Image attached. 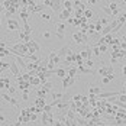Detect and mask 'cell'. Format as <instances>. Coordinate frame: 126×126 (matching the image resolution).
Returning a JSON list of instances; mask_svg holds the SVG:
<instances>
[{
    "mask_svg": "<svg viewBox=\"0 0 126 126\" xmlns=\"http://www.w3.org/2000/svg\"><path fill=\"white\" fill-rule=\"evenodd\" d=\"M65 31H67V25L64 23V22H55V31H54V33H55V36L60 39V41H63L65 38Z\"/></svg>",
    "mask_w": 126,
    "mask_h": 126,
    "instance_id": "1",
    "label": "cell"
},
{
    "mask_svg": "<svg viewBox=\"0 0 126 126\" xmlns=\"http://www.w3.org/2000/svg\"><path fill=\"white\" fill-rule=\"evenodd\" d=\"M1 99H3V101H7L10 106H13L16 110H19V101L16 100L13 96H10L9 93H3V94H1Z\"/></svg>",
    "mask_w": 126,
    "mask_h": 126,
    "instance_id": "2",
    "label": "cell"
},
{
    "mask_svg": "<svg viewBox=\"0 0 126 126\" xmlns=\"http://www.w3.org/2000/svg\"><path fill=\"white\" fill-rule=\"evenodd\" d=\"M73 41H74V44H77V45L86 44V42H88V35H83V33H80L77 31V32L73 33Z\"/></svg>",
    "mask_w": 126,
    "mask_h": 126,
    "instance_id": "3",
    "label": "cell"
},
{
    "mask_svg": "<svg viewBox=\"0 0 126 126\" xmlns=\"http://www.w3.org/2000/svg\"><path fill=\"white\" fill-rule=\"evenodd\" d=\"M97 73H99V76L106 77V76H109V74H112V73H114V67L113 65H109V67H106V65H100L99 70H97Z\"/></svg>",
    "mask_w": 126,
    "mask_h": 126,
    "instance_id": "4",
    "label": "cell"
},
{
    "mask_svg": "<svg viewBox=\"0 0 126 126\" xmlns=\"http://www.w3.org/2000/svg\"><path fill=\"white\" fill-rule=\"evenodd\" d=\"M39 36H41V39H42L44 42H52V38L55 36V33H54L52 31H49V29H44V31L39 33Z\"/></svg>",
    "mask_w": 126,
    "mask_h": 126,
    "instance_id": "5",
    "label": "cell"
},
{
    "mask_svg": "<svg viewBox=\"0 0 126 126\" xmlns=\"http://www.w3.org/2000/svg\"><path fill=\"white\" fill-rule=\"evenodd\" d=\"M70 54H73V51H71V48H70L68 45H64V47H61L60 49L57 51V55H58L63 61L65 60V57H67V55H70Z\"/></svg>",
    "mask_w": 126,
    "mask_h": 126,
    "instance_id": "6",
    "label": "cell"
},
{
    "mask_svg": "<svg viewBox=\"0 0 126 126\" xmlns=\"http://www.w3.org/2000/svg\"><path fill=\"white\" fill-rule=\"evenodd\" d=\"M77 80H78V77H68V76L64 77V78H63V88H64V90H67L68 87H71Z\"/></svg>",
    "mask_w": 126,
    "mask_h": 126,
    "instance_id": "7",
    "label": "cell"
},
{
    "mask_svg": "<svg viewBox=\"0 0 126 126\" xmlns=\"http://www.w3.org/2000/svg\"><path fill=\"white\" fill-rule=\"evenodd\" d=\"M7 29L9 31H20V23L16 19H7Z\"/></svg>",
    "mask_w": 126,
    "mask_h": 126,
    "instance_id": "8",
    "label": "cell"
},
{
    "mask_svg": "<svg viewBox=\"0 0 126 126\" xmlns=\"http://www.w3.org/2000/svg\"><path fill=\"white\" fill-rule=\"evenodd\" d=\"M26 47H28V49H29V54H32V52H39V51H41L39 44L38 42H35V41H29V42H26Z\"/></svg>",
    "mask_w": 126,
    "mask_h": 126,
    "instance_id": "9",
    "label": "cell"
},
{
    "mask_svg": "<svg viewBox=\"0 0 126 126\" xmlns=\"http://www.w3.org/2000/svg\"><path fill=\"white\" fill-rule=\"evenodd\" d=\"M63 1L64 0H52V6H51V9H52V12L54 13H60L63 10Z\"/></svg>",
    "mask_w": 126,
    "mask_h": 126,
    "instance_id": "10",
    "label": "cell"
},
{
    "mask_svg": "<svg viewBox=\"0 0 126 126\" xmlns=\"http://www.w3.org/2000/svg\"><path fill=\"white\" fill-rule=\"evenodd\" d=\"M71 16H73V12H70V10H67V9H63L61 12L58 13V20H60V22L68 20V17H71Z\"/></svg>",
    "mask_w": 126,
    "mask_h": 126,
    "instance_id": "11",
    "label": "cell"
},
{
    "mask_svg": "<svg viewBox=\"0 0 126 126\" xmlns=\"http://www.w3.org/2000/svg\"><path fill=\"white\" fill-rule=\"evenodd\" d=\"M80 57H81L84 61H86V60H90V58L93 57V49H91V47H90V45H88V47H86V49L80 52Z\"/></svg>",
    "mask_w": 126,
    "mask_h": 126,
    "instance_id": "12",
    "label": "cell"
},
{
    "mask_svg": "<svg viewBox=\"0 0 126 126\" xmlns=\"http://www.w3.org/2000/svg\"><path fill=\"white\" fill-rule=\"evenodd\" d=\"M109 7H110V10H112V13H113V17H117V16L120 15V9H119L117 3H116L114 0H110V3H109Z\"/></svg>",
    "mask_w": 126,
    "mask_h": 126,
    "instance_id": "13",
    "label": "cell"
},
{
    "mask_svg": "<svg viewBox=\"0 0 126 126\" xmlns=\"http://www.w3.org/2000/svg\"><path fill=\"white\" fill-rule=\"evenodd\" d=\"M9 70L12 71V74L15 77L20 76V70H19V67H17V63H16V61H12V63H10V68H9Z\"/></svg>",
    "mask_w": 126,
    "mask_h": 126,
    "instance_id": "14",
    "label": "cell"
},
{
    "mask_svg": "<svg viewBox=\"0 0 126 126\" xmlns=\"http://www.w3.org/2000/svg\"><path fill=\"white\" fill-rule=\"evenodd\" d=\"M88 91H90V94H91V96H97V94H100V93H101V87L96 86V84H90Z\"/></svg>",
    "mask_w": 126,
    "mask_h": 126,
    "instance_id": "15",
    "label": "cell"
},
{
    "mask_svg": "<svg viewBox=\"0 0 126 126\" xmlns=\"http://www.w3.org/2000/svg\"><path fill=\"white\" fill-rule=\"evenodd\" d=\"M63 7L67 9V10H70V12H74V3H73V0H64Z\"/></svg>",
    "mask_w": 126,
    "mask_h": 126,
    "instance_id": "16",
    "label": "cell"
},
{
    "mask_svg": "<svg viewBox=\"0 0 126 126\" xmlns=\"http://www.w3.org/2000/svg\"><path fill=\"white\" fill-rule=\"evenodd\" d=\"M39 17H41V20H44V22H49L51 19H52V13L51 12H41V15H39Z\"/></svg>",
    "mask_w": 126,
    "mask_h": 126,
    "instance_id": "17",
    "label": "cell"
},
{
    "mask_svg": "<svg viewBox=\"0 0 126 126\" xmlns=\"http://www.w3.org/2000/svg\"><path fill=\"white\" fill-rule=\"evenodd\" d=\"M67 70V76L68 77H77V73H78V67H68V68H65Z\"/></svg>",
    "mask_w": 126,
    "mask_h": 126,
    "instance_id": "18",
    "label": "cell"
},
{
    "mask_svg": "<svg viewBox=\"0 0 126 126\" xmlns=\"http://www.w3.org/2000/svg\"><path fill=\"white\" fill-rule=\"evenodd\" d=\"M55 74H57V77H60V78H64V77H67V70L63 68V67H58L55 70Z\"/></svg>",
    "mask_w": 126,
    "mask_h": 126,
    "instance_id": "19",
    "label": "cell"
},
{
    "mask_svg": "<svg viewBox=\"0 0 126 126\" xmlns=\"http://www.w3.org/2000/svg\"><path fill=\"white\" fill-rule=\"evenodd\" d=\"M47 104V100L45 99H41V97H38L36 100L33 101V106H36V107H41V109H44V106Z\"/></svg>",
    "mask_w": 126,
    "mask_h": 126,
    "instance_id": "20",
    "label": "cell"
},
{
    "mask_svg": "<svg viewBox=\"0 0 126 126\" xmlns=\"http://www.w3.org/2000/svg\"><path fill=\"white\" fill-rule=\"evenodd\" d=\"M19 16L22 17L23 23H25V22H28V16H29V12H28V9H26V7H22V10H20V13H19Z\"/></svg>",
    "mask_w": 126,
    "mask_h": 126,
    "instance_id": "21",
    "label": "cell"
},
{
    "mask_svg": "<svg viewBox=\"0 0 126 126\" xmlns=\"http://www.w3.org/2000/svg\"><path fill=\"white\" fill-rule=\"evenodd\" d=\"M78 71H80L81 74H91V73H93L91 68H87V67H84V65H78Z\"/></svg>",
    "mask_w": 126,
    "mask_h": 126,
    "instance_id": "22",
    "label": "cell"
},
{
    "mask_svg": "<svg viewBox=\"0 0 126 126\" xmlns=\"http://www.w3.org/2000/svg\"><path fill=\"white\" fill-rule=\"evenodd\" d=\"M29 83H31V86H41V80H39V77H31L29 78Z\"/></svg>",
    "mask_w": 126,
    "mask_h": 126,
    "instance_id": "23",
    "label": "cell"
},
{
    "mask_svg": "<svg viewBox=\"0 0 126 126\" xmlns=\"http://www.w3.org/2000/svg\"><path fill=\"white\" fill-rule=\"evenodd\" d=\"M15 12H16V7H7V9L4 10V16H6L7 19H10V16H12Z\"/></svg>",
    "mask_w": 126,
    "mask_h": 126,
    "instance_id": "24",
    "label": "cell"
},
{
    "mask_svg": "<svg viewBox=\"0 0 126 126\" xmlns=\"http://www.w3.org/2000/svg\"><path fill=\"white\" fill-rule=\"evenodd\" d=\"M100 9L103 10V12L106 13L107 16H110V17H113V13H112V10H110V7L109 6H106V4H103V6H100Z\"/></svg>",
    "mask_w": 126,
    "mask_h": 126,
    "instance_id": "25",
    "label": "cell"
},
{
    "mask_svg": "<svg viewBox=\"0 0 126 126\" xmlns=\"http://www.w3.org/2000/svg\"><path fill=\"white\" fill-rule=\"evenodd\" d=\"M113 125L114 126H120V125H126V119H119V117H114L113 116Z\"/></svg>",
    "mask_w": 126,
    "mask_h": 126,
    "instance_id": "26",
    "label": "cell"
},
{
    "mask_svg": "<svg viewBox=\"0 0 126 126\" xmlns=\"http://www.w3.org/2000/svg\"><path fill=\"white\" fill-rule=\"evenodd\" d=\"M94 16V12L91 10V7H87L86 10H84V17H87V19H91Z\"/></svg>",
    "mask_w": 126,
    "mask_h": 126,
    "instance_id": "27",
    "label": "cell"
},
{
    "mask_svg": "<svg viewBox=\"0 0 126 126\" xmlns=\"http://www.w3.org/2000/svg\"><path fill=\"white\" fill-rule=\"evenodd\" d=\"M47 94H48V93H47L44 88H39L38 91H36V96H38V97H41V99H47Z\"/></svg>",
    "mask_w": 126,
    "mask_h": 126,
    "instance_id": "28",
    "label": "cell"
},
{
    "mask_svg": "<svg viewBox=\"0 0 126 126\" xmlns=\"http://www.w3.org/2000/svg\"><path fill=\"white\" fill-rule=\"evenodd\" d=\"M91 49H93V55H94V57H100V55H101L100 48H99V47H96V45H91Z\"/></svg>",
    "mask_w": 126,
    "mask_h": 126,
    "instance_id": "29",
    "label": "cell"
},
{
    "mask_svg": "<svg viewBox=\"0 0 126 126\" xmlns=\"http://www.w3.org/2000/svg\"><path fill=\"white\" fill-rule=\"evenodd\" d=\"M41 88H44V90H45L47 93H49L51 88H52V83H51V81H47L45 84H42V87H41Z\"/></svg>",
    "mask_w": 126,
    "mask_h": 126,
    "instance_id": "30",
    "label": "cell"
},
{
    "mask_svg": "<svg viewBox=\"0 0 126 126\" xmlns=\"http://www.w3.org/2000/svg\"><path fill=\"white\" fill-rule=\"evenodd\" d=\"M51 96H52L54 100H61L63 96H64V93H51Z\"/></svg>",
    "mask_w": 126,
    "mask_h": 126,
    "instance_id": "31",
    "label": "cell"
},
{
    "mask_svg": "<svg viewBox=\"0 0 126 126\" xmlns=\"http://www.w3.org/2000/svg\"><path fill=\"white\" fill-rule=\"evenodd\" d=\"M84 67H87V68H91V70H93V67H94L93 60H91V58H90V60H86V61H84Z\"/></svg>",
    "mask_w": 126,
    "mask_h": 126,
    "instance_id": "32",
    "label": "cell"
},
{
    "mask_svg": "<svg viewBox=\"0 0 126 126\" xmlns=\"http://www.w3.org/2000/svg\"><path fill=\"white\" fill-rule=\"evenodd\" d=\"M99 48H100L101 54H104V52H107V51H109V45H107V44H101Z\"/></svg>",
    "mask_w": 126,
    "mask_h": 126,
    "instance_id": "33",
    "label": "cell"
},
{
    "mask_svg": "<svg viewBox=\"0 0 126 126\" xmlns=\"http://www.w3.org/2000/svg\"><path fill=\"white\" fill-rule=\"evenodd\" d=\"M7 93H9V94H10V96H15V93H16V88L13 87L12 84H10V86H7Z\"/></svg>",
    "mask_w": 126,
    "mask_h": 126,
    "instance_id": "34",
    "label": "cell"
},
{
    "mask_svg": "<svg viewBox=\"0 0 126 126\" xmlns=\"http://www.w3.org/2000/svg\"><path fill=\"white\" fill-rule=\"evenodd\" d=\"M28 97H29V90H23V91H22V100H29V99H28Z\"/></svg>",
    "mask_w": 126,
    "mask_h": 126,
    "instance_id": "35",
    "label": "cell"
},
{
    "mask_svg": "<svg viewBox=\"0 0 126 126\" xmlns=\"http://www.w3.org/2000/svg\"><path fill=\"white\" fill-rule=\"evenodd\" d=\"M100 22H101V25L103 26H106V25L110 23V19H109V17H100Z\"/></svg>",
    "mask_w": 126,
    "mask_h": 126,
    "instance_id": "36",
    "label": "cell"
},
{
    "mask_svg": "<svg viewBox=\"0 0 126 126\" xmlns=\"http://www.w3.org/2000/svg\"><path fill=\"white\" fill-rule=\"evenodd\" d=\"M110 81H112V80H110L107 76H106V77H101V83H103V84H109Z\"/></svg>",
    "mask_w": 126,
    "mask_h": 126,
    "instance_id": "37",
    "label": "cell"
},
{
    "mask_svg": "<svg viewBox=\"0 0 126 126\" xmlns=\"http://www.w3.org/2000/svg\"><path fill=\"white\" fill-rule=\"evenodd\" d=\"M42 3H44L45 7H51V6H52V0H44Z\"/></svg>",
    "mask_w": 126,
    "mask_h": 126,
    "instance_id": "38",
    "label": "cell"
},
{
    "mask_svg": "<svg viewBox=\"0 0 126 126\" xmlns=\"http://www.w3.org/2000/svg\"><path fill=\"white\" fill-rule=\"evenodd\" d=\"M6 87V81H4V77L0 78V88H4Z\"/></svg>",
    "mask_w": 126,
    "mask_h": 126,
    "instance_id": "39",
    "label": "cell"
},
{
    "mask_svg": "<svg viewBox=\"0 0 126 126\" xmlns=\"http://www.w3.org/2000/svg\"><path fill=\"white\" fill-rule=\"evenodd\" d=\"M110 64H112V65H114V64H117V58H114V57H112V58H110Z\"/></svg>",
    "mask_w": 126,
    "mask_h": 126,
    "instance_id": "40",
    "label": "cell"
},
{
    "mask_svg": "<svg viewBox=\"0 0 126 126\" xmlns=\"http://www.w3.org/2000/svg\"><path fill=\"white\" fill-rule=\"evenodd\" d=\"M3 122H6V117H4V114H1V112H0V123H3Z\"/></svg>",
    "mask_w": 126,
    "mask_h": 126,
    "instance_id": "41",
    "label": "cell"
},
{
    "mask_svg": "<svg viewBox=\"0 0 126 126\" xmlns=\"http://www.w3.org/2000/svg\"><path fill=\"white\" fill-rule=\"evenodd\" d=\"M7 126H20V122L17 120V122H15V123H9Z\"/></svg>",
    "mask_w": 126,
    "mask_h": 126,
    "instance_id": "42",
    "label": "cell"
},
{
    "mask_svg": "<svg viewBox=\"0 0 126 126\" xmlns=\"http://www.w3.org/2000/svg\"><path fill=\"white\" fill-rule=\"evenodd\" d=\"M4 10H6V9H4V6H3V3H0V15H1V13L4 12Z\"/></svg>",
    "mask_w": 126,
    "mask_h": 126,
    "instance_id": "43",
    "label": "cell"
},
{
    "mask_svg": "<svg viewBox=\"0 0 126 126\" xmlns=\"http://www.w3.org/2000/svg\"><path fill=\"white\" fill-rule=\"evenodd\" d=\"M86 1H87L88 4H96L97 3V0H86Z\"/></svg>",
    "mask_w": 126,
    "mask_h": 126,
    "instance_id": "44",
    "label": "cell"
},
{
    "mask_svg": "<svg viewBox=\"0 0 126 126\" xmlns=\"http://www.w3.org/2000/svg\"><path fill=\"white\" fill-rule=\"evenodd\" d=\"M28 1H29V4H31V3H36L38 0H28Z\"/></svg>",
    "mask_w": 126,
    "mask_h": 126,
    "instance_id": "45",
    "label": "cell"
},
{
    "mask_svg": "<svg viewBox=\"0 0 126 126\" xmlns=\"http://www.w3.org/2000/svg\"><path fill=\"white\" fill-rule=\"evenodd\" d=\"M123 88H126V81H125V83H123Z\"/></svg>",
    "mask_w": 126,
    "mask_h": 126,
    "instance_id": "46",
    "label": "cell"
},
{
    "mask_svg": "<svg viewBox=\"0 0 126 126\" xmlns=\"http://www.w3.org/2000/svg\"><path fill=\"white\" fill-rule=\"evenodd\" d=\"M0 25H1V17H0Z\"/></svg>",
    "mask_w": 126,
    "mask_h": 126,
    "instance_id": "47",
    "label": "cell"
},
{
    "mask_svg": "<svg viewBox=\"0 0 126 126\" xmlns=\"http://www.w3.org/2000/svg\"><path fill=\"white\" fill-rule=\"evenodd\" d=\"M104 126H110V125H104Z\"/></svg>",
    "mask_w": 126,
    "mask_h": 126,
    "instance_id": "48",
    "label": "cell"
},
{
    "mask_svg": "<svg viewBox=\"0 0 126 126\" xmlns=\"http://www.w3.org/2000/svg\"><path fill=\"white\" fill-rule=\"evenodd\" d=\"M0 125H1V123H0Z\"/></svg>",
    "mask_w": 126,
    "mask_h": 126,
    "instance_id": "49",
    "label": "cell"
}]
</instances>
